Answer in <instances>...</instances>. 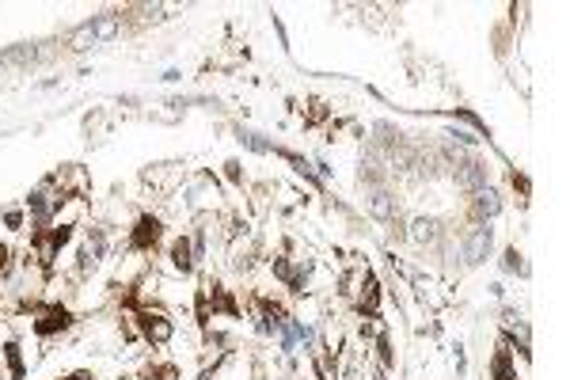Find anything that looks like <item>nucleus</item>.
Here are the masks:
<instances>
[{
  "mask_svg": "<svg viewBox=\"0 0 570 380\" xmlns=\"http://www.w3.org/2000/svg\"><path fill=\"white\" fill-rule=\"evenodd\" d=\"M149 334H152V339H160V342H164V339H167V334H171V327H167V323H164V319H160V316H156V323H152V319H149Z\"/></svg>",
  "mask_w": 570,
  "mask_h": 380,
  "instance_id": "nucleus-11",
  "label": "nucleus"
},
{
  "mask_svg": "<svg viewBox=\"0 0 570 380\" xmlns=\"http://www.w3.org/2000/svg\"><path fill=\"white\" fill-rule=\"evenodd\" d=\"M4 258H8V251H4V247H0V266H4Z\"/></svg>",
  "mask_w": 570,
  "mask_h": 380,
  "instance_id": "nucleus-14",
  "label": "nucleus"
},
{
  "mask_svg": "<svg viewBox=\"0 0 570 380\" xmlns=\"http://www.w3.org/2000/svg\"><path fill=\"white\" fill-rule=\"evenodd\" d=\"M491 247H494V232L491 228H471L468 236H464V263H483L486 255H491Z\"/></svg>",
  "mask_w": 570,
  "mask_h": 380,
  "instance_id": "nucleus-1",
  "label": "nucleus"
},
{
  "mask_svg": "<svg viewBox=\"0 0 570 380\" xmlns=\"http://www.w3.org/2000/svg\"><path fill=\"white\" fill-rule=\"evenodd\" d=\"M494 377H498V380H513V377H509V354H506V350L494 357Z\"/></svg>",
  "mask_w": 570,
  "mask_h": 380,
  "instance_id": "nucleus-10",
  "label": "nucleus"
},
{
  "mask_svg": "<svg viewBox=\"0 0 570 380\" xmlns=\"http://www.w3.org/2000/svg\"><path fill=\"white\" fill-rule=\"evenodd\" d=\"M88 27H91V35H95V42H106V38L118 35V15H99V19H91Z\"/></svg>",
  "mask_w": 570,
  "mask_h": 380,
  "instance_id": "nucleus-6",
  "label": "nucleus"
},
{
  "mask_svg": "<svg viewBox=\"0 0 570 380\" xmlns=\"http://www.w3.org/2000/svg\"><path fill=\"white\" fill-rule=\"evenodd\" d=\"M65 323H68V312H65V308H50L35 327H38V334H53L57 327H65Z\"/></svg>",
  "mask_w": 570,
  "mask_h": 380,
  "instance_id": "nucleus-7",
  "label": "nucleus"
},
{
  "mask_svg": "<svg viewBox=\"0 0 570 380\" xmlns=\"http://www.w3.org/2000/svg\"><path fill=\"white\" fill-rule=\"evenodd\" d=\"M4 65H8V53H4V57H0V68H4Z\"/></svg>",
  "mask_w": 570,
  "mask_h": 380,
  "instance_id": "nucleus-15",
  "label": "nucleus"
},
{
  "mask_svg": "<svg viewBox=\"0 0 570 380\" xmlns=\"http://www.w3.org/2000/svg\"><path fill=\"white\" fill-rule=\"evenodd\" d=\"M456 182H460L464 190H483L486 187V164H479V160L460 164L456 167Z\"/></svg>",
  "mask_w": 570,
  "mask_h": 380,
  "instance_id": "nucleus-2",
  "label": "nucleus"
},
{
  "mask_svg": "<svg viewBox=\"0 0 570 380\" xmlns=\"http://www.w3.org/2000/svg\"><path fill=\"white\" fill-rule=\"evenodd\" d=\"M517 258H521V255H517V251H509V255H506V270H517V266H521Z\"/></svg>",
  "mask_w": 570,
  "mask_h": 380,
  "instance_id": "nucleus-12",
  "label": "nucleus"
},
{
  "mask_svg": "<svg viewBox=\"0 0 570 380\" xmlns=\"http://www.w3.org/2000/svg\"><path fill=\"white\" fill-rule=\"evenodd\" d=\"M410 236H415L418 243H433V240H437V220H415Z\"/></svg>",
  "mask_w": 570,
  "mask_h": 380,
  "instance_id": "nucleus-8",
  "label": "nucleus"
},
{
  "mask_svg": "<svg viewBox=\"0 0 570 380\" xmlns=\"http://www.w3.org/2000/svg\"><path fill=\"white\" fill-rule=\"evenodd\" d=\"M156 240H160V220L141 217L137 220V232H133V247H152Z\"/></svg>",
  "mask_w": 570,
  "mask_h": 380,
  "instance_id": "nucleus-3",
  "label": "nucleus"
},
{
  "mask_svg": "<svg viewBox=\"0 0 570 380\" xmlns=\"http://www.w3.org/2000/svg\"><path fill=\"white\" fill-rule=\"evenodd\" d=\"M502 209V202H498V194H494V190H475V217L479 220H486V217H494V213Z\"/></svg>",
  "mask_w": 570,
  "mask_h": 380,
  "instance_id": "nucleus-4",
  "label": "nucleus"
},
{
  "mask_svg": "<svg viewBox=\"0 0 570 380\" xmlns=\"http://www.w3.org/2000/svg\"><path fill=\"white\" fill-rule=\"evenodd\" d=\"M171 258H175V266H179V270H190V266H194V258H190V243L179 240L171 247Z\"/></svg>",
  "mask_w": 570,
  "mask_h": 380,
  "instance_id": "nucleus-9",
  "label": "nucleus"
},
{
  "mask_svg": "<svg viewBox=\"0 0 570 380\" xmlns=\"http://www.w3.org/2000/svg\"><path fill=\"white\" fill-rule=\"evenodd\" d=\"M369 213H372V217H380V220H388L395 213L392 194H388V190H372V194H369Z\"/></svg>",
  "mask_w": 570,
  "mask_h": 380,
  "instance_id": "nucleus-5",
  "label": "nucleus"
},
{
  "mask_svg": "<svg viewBox=\"0 0 570 380\" xmlns=\"http://www.w3.org/2000/svg\"><path fill=\"white\" fill-rule=\"evenodd\" d=\"M68 380H91V377H84V372H76V377H68Z\"/></svg>",
  "mask_w": 570,
  "mask_h": 380,
  "instance_id": "nucleus-13",
  "label": "nucleus"
}]
</instances>
